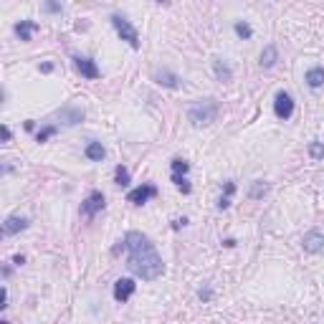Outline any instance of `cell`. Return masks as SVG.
<instances>
[{"label":"cell","instance_id":"obj_1","mask_svg":"<svg viewBox=\"0 0 324 324\" xmlns=\"http://www.w3.org/2000/svg\"><path fill=\"white\" fill-rule=\"evenodd\" d=\"M124 248H127V266L135 276L142 281H155L165 274V261L157 253L155 243L149 241V235L139 231H129L124 235Z\"/></svg>","mask_w":324,"mask_h":324},{"label":"cell","instance_id":"obj_2","mask_svg":"<svg viewBox=\"0 0 324 324\" xmlns=\"http://www.w3.org/2000/svg\"><path fill=\"white\" fill-rule=\"evenodd\" d=\"M218 109L221 106H218L215 99H200L187 109V122L192 127H208V124H213L215 119H218Z\"/></svg>","mask_w":324,"mask_h":324},{"label":"cell","instance_id":"obj_3","mask_svg":"<svg viewBox=\"0 0 324 324\" xmlns=\"http://www.w3.org/2000/svg\"><path fill=\"white\" fill-rule=\"evenodd\" d=\"M112 26H114V31H117V36L122 38V41H127L129 46H132L135 51L139 48V33H137V28L129 23V18L127 15H122V13H112Z\"/></svg>","mask_w":324,"mask_h":324},{"label":"cell","instance_id":"obj_4","mask_svg":"<svg viewBox=\"0 0 324 324\" xmlns=\"http://www.w3.org/2000/svg\"><path fill=\"white\" fill-rule=\"evenodd\" d=\"M274 114L278 117V119H291L294 117V96L289 94V92H276V96H274Z\"/></svg>","mask_w":324,"mask_h":324},{"label":"cell","instance_id":"obj_5","mask_svg":"<svg viewBox=\"0 0 324 324\" xmlns=\"http://www.w3.org/2000/svg\"><path fill=\"white\" fill-rule=\"evenodd\" d=\"M104 205H106L104 192L94 190V192H89V195H86V200L81 203V215H84V218H94L96 213L104 210Z\"/></svg>","mask_w":324,"mask_h":324},{"label":"cell","instance_id":"obj_6","mask_svg":"<svg viewBox=\"0 0 324 324\" xmlns=\"http://www.w3.org/2000/svg\"><path fill=\"white\" fill-rule=\"evenodd\" d=\"M155 195H157V187H155L152 183H144V185H139V187H135V190H129L127 200L132 203V205H144L149 198H155Z\"/></svg>","mask_w":324,"mask_h":324},{"label":"cell","instance_id":"obj_7","mask_svg":"<svg viewBox=\"0 0 324 324\" xmlns=\"http://www.w3.org/2000/svg\"><path fill=\"white\" fill-rule=\"evenodd\" d=\"M301 248L307 253L317 256V253H324V233L322 231H309L304 233V238H301Z\"/></svg>","mask_w":324,"mask_h":324},{"label":"cell","instance_id":"obj_8","mask_svg":"<svg viewBox=\"0 0 324 324\" xmlns=\"http://www.w3.org/2000/svg\"><path fill=\"white\" fill-rule=\"evenodd\" d=\"M56 117L66 124V127H76L86 119V112L81 109V106H61V109L56 112Z\"/></svg>","mask_w":324,"mask_h":324},{"label":"cell","instance_id":"obj_9","mask_svg":"<svg viewBox=\"0 0 324 324\" xmlns=\"http://www.w3.org/2000/svg\"><path fill=\"white\" fill-rule=\"evenodd\" d=\"M74 63L84 79H99V66L92 56H74Z\"/></svg>","mask_w":324,"mask_h":324},{"label":"cell","instance_id":"obj_10","mask_svg":"<svg viewBox=\"0 0 324 324\" xmlns=\"http://www.w3.org/2000/svg\"><path fill=\"white\" fill-rule=\"evenodd\" d=\"M135 291H137V284L132 281V278H117V281H114V299L119 301V304H124V301L132 299Z\"/></svg>","mask_w":324,"mask_h":324},{"label":"cell","instance_id":"obj_11","mask_svg":"<svg viewBox=\"0 0 324 324\" xmlns=\"http://www.w3.org/2000/svg\"><path fill=\"white\" fill-rule=\"evenodd\" d=\"M152 79H155V84L165 86V89H180V76H178L175 71H170V69H160V71H155Z\"/></svg>","mask_w":324,"mask_h":324},{"label":"cell","instance_id":"obj_12","mask_svg":"<svg viewBox=\"0 0 324 324\" xmlns=\"http://www.w3.org/2000/svg\"><path fill=\"white\" fill-rule=\"evenodd\" d=\"M31 226L28 218H23V215H8L5 223H3V235H15L20 231H26Z\"/></svg>","mask_w":324,"mask_h":324},{"label":"cell","instance_id":"obj_13","mask_svg":"<svg viewBox=\"0 0 324 324\" xmlns=\"http://www.w3.org/2000/svg\"><path fill=\"white\" fill-rule=\"evenodd\" d=\"M213 74H215V79H218L221 84H231L233 81V69L223 58H213Z\"/></svg>","mask_w":324,"mask_h":324},{"label":"cell","instance_id":"obj_14","mask_svg":"<svg viewBox=\"0 0 324 324\" xmlns=\"http://www.w3.org/2000/svg\"><path fill=\"white\" fill-rule=\"evenodd\" d=\"M38 31V23L36 20H20V23H15V33H18V38L23 41V43H28L31 41V36Z\"/></svg>","mask_w":324,"mask_h":324},{"label":"cell","instance_id":"obj_15","mask_svg":"<svg viewBox=\"0 0 324 324\" xmlns=\"http://www.w3.org/2000/svg\"><path fill=\"white\" fill-rule=\"evenodd\" d=\"M276 61H278V48L274 46V43H269V46H264L261 51V69H274L276 66Z\"/></svg>","mask_w":324,"mask_h":324},{"label":"cell","instance_id":"obj_16","mask_svg":"<svg viewBox=\"0 0 324 324\" xmlns=\"http://www.w3.org/2000/svg\"><path fill=\"white\" fill-rule=\"evenodd\" d=\"M84 155H86V160H92V162H101L106 157V149H104L101 142H89L86 149H84Z\"/></svg>","mask_w":324,"mask_h":324},{"label":"cell","instance_id":"obj_17","mask_svg":"<svg viewBox=\"0 0 324 324\" xmlns=\"http://www.w3.org/2000/svg\"><path fill=\"white\" fill-rule=\"evenodd\" d=\"M304 81L312 86V89H319V86H324V66H312L304 76Z\"/></svg>","mask_w":324,"mask_h":324},{"label":"cell","instance_id":"obj_18","mask_svg":"<svg viewBox=\"0 0 324 324\" xmlns=\"http://www.w3.org/2000/svg\"><path fill=\"white\" fill-rule=\"evenodd\" d=\"M266 192H269V183L266 180H253L251 187H248V198L251 200H261Z\"/></svg>","mask_w":324,"mask_h":324},{"label":"cell","instance_id":"obj_19","mask_svg":"<svg viewBox=\"0 0 324 324\" xmlns=\"http://www.w3.org/2000/svg\"><path fill=\"white\" fill-rule=\"evenodd\" d=\"M56 135H58V127H56V124H46L43 129H38V132H36V142L43 144V142H48V139L56 137Z\"/></svg>","mask_w":324,"mask_h":324},{"label":"cell","instance_id":"obj_20","mask_svg":"<svg viewBox=\"0 0 324 324\" xmlns=\"http://www.w3.org/2000/svg\"><path fill=\"white\" fill-rule=\"evenodd\" d=\"M114 183H117L119 187H127L129 183H132V175H129V170H127L124 165H117V170H114Z\"/></svg>","mask_w":324,"mask_h":324},{"label":"cell","instance_id":"obj_21","mask_svg":"<svg viewBox=\"0 0 324 324\" xmlns=\"http://www.w3.org/2000/svg\"><path fill=\"white\" fill-rule=\"evenodd\" d=\"M233 31H235V36H238V38H243V41H251V38H253V28L246 23V20H235Z\"/></svg>","mask_w":324,"mask_h":324},{"label":"cell","instance_id":"obj_22","mask_svg":"<svg viewBox=\"0 0 324 324\" xmlns=\"http://www.w3.org/2000/svg\"><path fill=\"white\" fill-rule=\"evenodd\" d=\"M170 167H172V175H187V172H190V162H187V160H180V157L172 160Z\"/></svg>","mask_w":324,"mask_h":324},{"label":"cell","instance_id":"obj_23","mask_svg":"<svg viewBox=\"0 0 324 324\" xmlns=\"http://www.w3.org/2000/svg\"><path fill=\"white\" fill-rule=\"evenodd\" d=\"M41 5H43V10L51 13V15H61V10H63L61 0H41Z\"/></svg>","mask_w":324,"mask_h":324},{"label":"cell","instance_id":"obj_24","mask_svg":"<svg viewBox=\"0 0 324 324\" xmlns=\"http://www.w3.org/2000/svg\"><path fill=\"white\" fill-rule=\"evenodd\" d=\"M309 157L312 160H324V142H309Z\"/></svg>","mask_w":324,"mask_h":324},{"label":"cell","instance_id":"obj_25","mask_svg":"<svg viewBox=\"0 0 324 324\" xmlns=\"http://www.w3.org/2000/svg\"><path fill=\"white\" fill-rule=\"evenodd\" d=\"M172 183H175V185L185 192V195H190V190H192V187H190V183L185 180V175H172Z\"/></svg>","mask_w":324,"mask_h":324},{"label":"cell","instance_id":"obj_26","mask_svg":"<svg viewBox=\"0 0 324 324\" xmlns=\"http://www.w3.org/2000/svg\"><path fill=\"white\" fill-rule=\"evenodd\" d=\"M198 296H200L203 301H210V299H213V289H210V286H200V289H198Z\"/></svg>","mask_w":324,"mask_h":324},{"label":"cell","instance_id":"obj_27","mask_svg":"<svg viewBox=\"0 0 324 324\" xmlns=\"http://www.w3.org/2000/svg\"><path fill=\"white\" fill-rule=\"evenodd\" d=\"M215 208H218V210H228V208H231V195H221V198H218V205H215Z\"/></svg>","mask_w":324,"mask_h":324},{"label":"cell","instance_id":"obj_28","mask_svg":"<svg viewBox=\"0 0 324 324\" xmlns=\"http://www.w3.org/2000/svg\"><path fill=\"white\" fill-rule=\"evenodd\" d=\"M233 192H235V183H233V180H226V185H223V195H231V198H233Z\"/></svg>","mask_w":324,"mask_h":324},{"label":"cell","instance_id":"obj_29","mask_svg":"<svg viewBox=\"0 0 324 324\" xmlns=\"http://www.w3.org/2000/svg\"><path fill=\"white\" fill-rule=\"evenodd\" d=\"M0 135H3V142H10V139H13V132H10V127H8V124L0 127Z\"/></svg>","mask_w":324,"mask_h":324},{"label":"cell","instance_id":"obj_30","mask_svg":"<svg viewBox=\"0 0 324 324\" xmlns=\"http://www.w3.org/2000/svg\"><path fill=\"white\" fill-rule=\"evenodd\" d=\"M8 309V286H3V296H0V312Z\"/></svg>","mask_w":324,"mask_h":324},{"label":"cell","instance_id":"obj_31","mask_svg":"<svg viewBox=\"0 0 324 324\" xmlns=\"http://www.w3.org/2000/svg\"><path fill=\"white\" fill-rule=\"evenodd\" d=\"M38 69H41V74H51V71H53V63H51V61H46V63H41Z\"/></svg>","mask_w":324,"mask_h":324},{"label":"cell","instance_id":"obj_32","mask_svg":"<svg viewBox=\"0 0 324 324\" xmlns=\"http://www.w3.org/2000/svg\"><path fill=\"white\" fill-rule=\"evenodd\" d=\"M185 223H187V218H178V221H172V228H175V231H180Z\"/></svg>","mask_w":324,"mask_h":324},{"label":"cell","instance_id":"obj_33","mask_svg":"<svg viewBox=\"0 0 324 324\" xmlns=\"http://www.w3.org/2000/svg\"><path fill=\"white\" fill-rule=\"evenodd\" d=\"M13 264H15V266H23V264H26V256H15Z\"/></svg>","mask_w":324,"mask_h":324},{"label":"cell","instance_id":"obj_34","mask_svg":"<svg viewBox=\"0 0 324 324\" xmlns=\"http://www.w3.org/2000/svg\"><path fill=\"white\" fill-rule=\"evenodd\" d=\"M223 246H226V248H233V246H235V238H226Z\"/></svg>","mask_w":324,"mask_h":324},{"label":"cell","instance_id":"obj_35","mask_svg":"<svg viewBox=\"0 0 324 324\" xmlns=\"http://www.w3.org/2000/svg\"><path fill=\"white\" fill-rule=\"evenodd\" d=\"M26 129H28V132H33V129H36V122H33V119H28V122H26Z\"/></svg>","mask_w":324,"mask_h":324},{"label":"cell","instance_id":"obj_36","mask_svg":"<svg viewBox=\"0 0 324 324\" xmlns=\"http://www.w3.org/2000/svg\"><path fill=\"white\" fill-rule=\"evenodd\" d=\"M157 3H160V5H167V0H157Z\"/></svg>","mask_w":324,"mask_h":324}]
</instances>
